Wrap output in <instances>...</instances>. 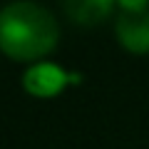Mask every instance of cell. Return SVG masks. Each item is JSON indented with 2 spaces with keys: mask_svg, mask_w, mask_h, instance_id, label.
Returning a JSON list of instances; mask_svg holds the SVG:
<instances>
[{
  "mask_svg": "<svg viewBox=\"0 0 149 149\" xmlns=\"http://www.w3.org/2000/svg\"><path fill=\"white\" fill-rule=\"evenodd\" d=\"M119 5L124 8V13H142L149 10V0H119Z\"/></svg>",
  "mask_w": 149,
  "mask_h": 149,
  "instance_id": "5b68a950",
  "label": "cell"
},
{
  "mask_svg": "<svg viewBox=\"0 0 149 149\" xmlns=\"http://www.w3.org/2000/svg\"><path fill=\"white\" fill-rule=\"evenodd\" d=\"M114 0H65V13L77 25H97L112 13Z\"/></svg>",
  "mask_w": 149,
  "mask_h": 149,
  "instance_id": "277c9868",
  "label": "cell"
},
{
  "mask_svg": "<svg viewBox=\"0 0 149 149\" xmlns=\"http://www.w3.org/2000/svg\"><path fill=\"white\" fill-rule=\"evenodd\" d=\"M117 37L129 52H149V10L122 13L117 20Z\"/></svg>",
  "mask_w": 149,
  "mask_h": 149,
  "instance_id": "7a4b0ae2",
  "label": "cell"
},
{
  "mask_svg": "<svg viewBox=\"0 0 149 149\" xmlns=\"http://www.w3.org/2000/svg\"><path fill=\"white\" fill-rule=\"evenodd\" d=\"M60 27L52 13L45 8L17 0L0 15V40L3 50L13 60H37L57 45Z\"/></svg>",
  "mask_w": 149,
  "mask_h": 149,
  "instance_id": "6da1fadb",
  "label": "cell"
},
{
  "mask_svg": "<svg viewBox=\"0 0 149 149\" xmlns=\"http://www.w3.org/2000/svg\"><path fill=\"white\" fill-rule=\"evenodd\" d=\"M25 87L27 92H32L37 97L57 95L65 87V72L57 65H35L25 74Z\"/></svg>",
  "mask_w": 149,
  "mask_h": 149,
  "instance_id": "3957f363",
  "label": "cell"
}]
</instances>
